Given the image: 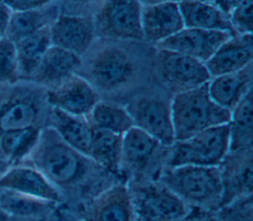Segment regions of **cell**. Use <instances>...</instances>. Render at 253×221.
<instances>
[{"mask_svg":"<svg viewBox=\"0 0 253 221\" xmlns=\"http://www.w3.org/2000/svg\"><path fill=\"white\" fill-rule=\"evenodd\" d=\"M26 163L39 170L57 189L61 199L83 205L117 181L90 157L67 145L45 125Z\"/></svg>","mask_w":253,"mask_h":221,"instance_id":"obj_1","label":"cell"},{"mask_svg":"<svg viewBox=\"0 0 253 221\" xmlns=\"http://www.w3.org/2000/svg\"><path fill=\"white\" fill-rule=\"evenodd\" d=\"M77 74L85 78L101 96L119 95L137 84L138 61L123 45L106 44L93 52Z\"/></svg>","mask_w":253,"mask_h":221,"instance_id":"obj_2","label":"cell"},{"mask_svg":"<svg viewBox=\"0 0 253 221\" xmlns=\"http://www.w3.org/2000/svg\"><path fill=\"white\" fill-rule=\"evenodd\" d=\"M158 181L189 207L213 212L222 204L218 166L185 165L164 170Z\"/></svg>","mask_w":253,"mask_h":221,"instance_id":"obj_3","label":"cell"},{"mask_svg":"<svg viewBox=\"0 0 253 221\" xmlns=\"http://www.w3.org/2000/svg\"><path fill=\"white\" fill-rule=\"evenodd\" d=\"M171 113L175 141L213 126L227 124L230 119V111L211 98L208 83L174 94L171 97Z\"/></svg>","mask_w":253,"mask_h":221,"instance_id":"obj_4","label":"cell"},{"mask_svg":"<svg viewBox=\"0 0 253 221\" xmlns=\"http://www.w3.org/2000/svg\"><path fill=\"white\" fill-rule=\"evenodd\" d=\"M170 147L132 126L123 135L122 141V178L129 183L158 181L167 169Z\"/></svg>","mask_w":253,"mask_h":221,"instance_id":"obj_5","label":"cell"},{"mask_svg":"<svg viewBox=\"0 0 253 221\" xmlns=\"http://www.w3.org/2000/svg\"><path fill=\"white\" fill-rule=\"evenodd\" d=\"M49 108L46 89L25 81L12 85L0 97V133L45 126Z\"/></svg>","mask_w":253,"mask_h":221,"instance_id":"obj_6","label":"cell"},{"mask_svg":"<svg viewBox=\"0 0 253 221\" xmlns=\"http://www.w3.org/2000/svg\"><path fill=\"white\" fill-rule=\"evenodd\" d=\"M229 150L228 123L202 130L170 147L167 168L194 165L218 166Z\"/></svg>","mask_w":253,"mask_h":221,"instance_id":"obj_7","label":"cell"},{"mask_svg":"<svg viewBox=\"0 0 253 221\" xmlns=\"http://www.w3.org/2000/svg\"><path fill=\"white\" fill-rule=\"evenodd\" d=\"M141 10L137 0H103L93 16L96 35L116 41L143 40Z\"/></svg>","mask_w":253,"mask_h":221,"instance_id":"obj_8","label":"cell"},{"mask_svg":"<svg viewBox=\"0 0 253 221\" xmlns=\"http://www.w3.org/2000/svg\"><path fill=\"white\" fill-rule=\"evenodd\" d=\"M127 185L138 221H181L190 212L189 206L159 181Z\"/></svg>","mask_w":253,"mask_h":221,"instance_id":"obj_9","label":"cell"},{"mask_svg":"<svg viewBox=\"0 0 253 221\" xmlns=\"http://www.w3.org/2000/svg\"><path fill=\"white\" fill-rule=\"evenodd\" d=\"M133 126L153 136L166 146L175 142L171 113V98L156 92L133 96L125 105Z\"/></svg>","mask_w":253,"mask_h":221,"instance_id":"obj_10","label":"cell"},{"mask_svg":"<svg viewBox=\"0 0 253 221\" xmlns=\"http://www.w3.org/2000/svg\"><path fill=\"white\" fill-rule=\"evenodd\" d=\"M153 68L158 80L173 95L199 87L211 79L204 62L159 47H156Z\"/></svg>","mask_w":253,"mask_h":221,"instance_id":"obj_11","label":"cell"},{"mask_svg":"<svg viewBox=\"0 0 253 221\" xmlns=\"http://www.w3.org/2000/svg\"><path fill=\"white\" fill-rule=\"evenodd\" d=\"M82 221H138L129 187L117 181L81 205Z\"/></svg>","mask_w":253,"mask_h":221,"instance_id":"obj_12","label":"cell"},{"mask_svg":"<svg viewBox=\"0 0 253 221\" xmlns=\"http://www.w3.org/2000/svg\"><path fill=\"white\" fill-rule=\"evenodd\" d=\"M51 45L83 58L97 37L94 17L89 14L59 12L49 26Z\"/></svg>","mask_w":253,"mask_h":221,"instance_id":"obj_13","label":"cell"},{"mask_svg":"<svg viewBox=\"0 0 253 221\" xmlns=\"http://www.w3.org/2000/svg\"><path fill=\"white\" fill-rule=\"evenodd\" d=\"M49 107L69 114L87 116L101 96L82 76L75 73L57 86L46 90Z\"/></svg>","mask_w":253,"mask_h":221,"instance_id":"obj_14","label":"cell"},{"mask_svg":"<svg viewBox=\"0 0 253 221\" xmlns=\"http://www.w3.org/2000/svg\"><path fill=\"white\" fill-rule=\"evenodd\" d=\"M252 149L228 152L218 165L222 183V204L252 195Z\"/></svg>","mask_w":253,"mask_h":221,"instance_id":"obj_15","label":"cell"},{"mask_svg":"<svg viewBox=\"0 0 253 221\" xmlns=\"http://www.w3.org/2000/svg\"><path fill=\"white\" fill-rule=\"evenodd\" d=\"M232 35L229 32L184 27L156 47L176 51L205 63Z\"/></svg>","mask_w":253,"mask_h":221,"instance_id":"obj_16","label":"cell"},{"mask_svg":"<svg viewBox=\"0 0 253 221\" xmlns=\"http://www.w3.org/2000/svg\"><path fill=\"white\" fill-rule=\"evenodd\" d=\"M0 187L12 189L44 201L58 203L57 189L34 166L24 162L13 165L0 176Z\"/></svg>","mask_w":253,"mask_h":221,"instance_id":"obj_17","label":"cell"},{"mask_svg":"<svg viewBox=\"0 0 253 221\" xmlns=\"http://www.w3.org/2000/svg\"><path fill=\"white\" fill-rule=\"evenodd\" d=\"M184 28L178 2L144 6L141 10L143 40L158 45Z\"/></svg>","mask_w":253,"mask_h":221,"instance_id":"obj_18","label":"cell"},{"mask_svg":"<svg viewBox=\"0 0 253 221\" xmlns=\"http://www.w3.org/2000/svg\"><path fill=\"white\" fill-rule=\"evenodd\" d=\"M253 60L252 35H232L205 62L210 77L239 71Z\"/></svg>","mask_w":253,"mask_h":221,"instance_id":"obj_19","label":"cell"},{"mask_svg":"<svg viewBox=\"0 0 253 221\" xmlns=\"http://www.w3.org/2000/svg\"><path fill=\"white\" fill-rule=\"evenodd\" d=\"M82 57L63 48L50 45L31 80L44 89H51L78 72Z\"/></svg>","mask_w":253,"mask_h":221,"instance_id":"obj_20","label":"cell"},{"mask_svg":"<svg viewBox=\"0 0 253 221\" xmlns=\"http://www.w3.org/2000/svg\"><path fill=\"white\" fill-rule=\"evenodd\" d=\"M252 66L251 63L239 71L211 78L208 82V91L212 101L231 111L252 91Z\"/></svg>","mask_w":253,"mask_h":221,"instance_id":"obj_21","label":"cell"},{"mask_svg":"<svg viewBox=\"0 0 253 221\" xmlns=\"http://www.w3.org/2000/svg\"><path fill=\"white\" fill-rule=\"evenodd\" d=\"M46 125L67 145L89 157L92 126L86 116L69 114L50 107Z\"/></svg>","mask_w":253,"mask_h":221,"instance_id":"obj_22","label":"cell"},{"mask_svg":"<svg viewBox=\"0 0 253 221\" xmlns=\"http://www.w3.org/2000/svg\"><path fill=\"white\" fill-rule=\"evenodd\" d=\"M122 141L123 135L92 127L89 157L119 180L123 179L121 173Z\"/></svg>","mask_w":253,"mask_h":221,"instance_id":"obj_23","label":"cell"},{"mask_svg":"<svg viewBox=\"0 0 253 221\" xmlns=\"http://www.w3.org/2000/svg\"><path fill=\"white\" fill-rule=\"evenodd\" d=\"M186 28L232 33L229 18L215 5L199 3L192 0L178 2Z\"/></svg>","mask_w":253,"mask_h":221,"instance_id":"obj_24","label":"cell"},{"mask_svg":"<svg viewBox=\"0 0 253 221\" xmlns=\"http://www.w3.org/2000/svg\"><path fill=\"white\" fill-rule=\"evenodd\" d=\"M14 43L17 51L20 81L29 82L44 53L51 45L49 27H46Z\"/></svg>","mask_w":253,"mask_h":221,"instance_id":"obj_25","label":"cell"},{"mask_svg":"<svg viewBox=\"0 0 253 221\" xmlns=\"http://www.w3.org/2000/svg\"><path fill=\"white\" fill-rule=\"evenodd\" d=\"M59 8L53 3L38 10L12 12L6 37L13 42L49 27L59 14Z\"/></svg>","mask_w":253,"mask_h":221,"instance_id":"obj_26","label":"cell"},{"mask_svg":"<svg viewBox=\"0 0 253 221\" xmlns=\"http://www.w3.org/2000/svg\"><path fill=\"white\" fill-rule=\"evenodd\" d=\"M56 205L57 203L0 187V208L12 218L41 219L49 215Z\"/></svg>","mask_w":253,"mask_h":221,"instance_id":"obj_27","label":"cell"},{"mask_svg":"<svg viewBox=\"0 0 253 221\" xmlns=\"http://www.w3.org/2000/svg\"><path fill=\"white\" fill-rule=\"evenodd\" d=\"M229 150L236 152L252 149L253 144V105L252 91L230 111L228 122Z\"/></svg>","mask_w":253,"mask_h":221,"instance_id":"obj_28","label":"cell"},{"mask_svg":"<svg viewBox=\"0 0 253 221\" xmlns=\"http://www.w3.org/2000/svg\"><path fill=\"white\" fill-rule=\"evenodd\" d=\"M86 117L92 127L119 135H124L133 126L125 105L110 100H100Z\"/></svg>","mask_w":253,"mask_h":221,"instance_id":"obj_29","label":"cell"},{"mask_svg":"<svg viewBox=\"0 0 253 221\" xmlns=\"http://www.w3.org/2000/svg\"><path fill=\"white\" fill-rule=\"evenodd\" d=\"M42 128L29 127L0 133V155L4 161L12 166L24 163L35 147Z\"/></svg>","mask_w":253,"mask_h":221,"instance_id":"obj_30","label":"cell"},{"mask_svg":"<svg viewBox=\"0 0 253 221\" xmlns=\"http://www.w3.org/2000/svg\"><path fill=\"white\" fill-rule=\"evenodd\" d=\"M20 82L15 43L8 37L0 39V86H12Z\"/></svg>","mask_w":253,"mask_h":221,"instance_id":"obj_31","label":"cell"},{"mask_svg":"<svg viewBox=\"0 0 253 221\" xmlns=\"http://www.w3.org/2000/svg\"><path fill=\"white\" fill-rule=\"evenodd\" d=\"M212 214L217 221H252V195L221 205Z\"/></svg>","mask_w":253,"mask_h":221,"instance_id":"obj_32","label":"cell"},{"mask_svg":"<svg viewBox=\"0 0 253 221\" xmlns=\"http://www.w3.org/2000/svg\"><path fill=\"white\" fill-rule=\"evenodd\" d=\"M233 34L252 35L253 0H243L228 15Z\"/></svg>","mask_w":253,"mask_h":221,"instance_id":"obj_33","label":"cell"},{"mask_svg":"<svg viewBox=\"0 0 253 221\" xmlns=\"http://www.w3.org/2000/svg\"><path fill=\"white\" fill-rule=\"evenodd\" d=\"M12 12L31 11L44 8L55 0H3Z\"/></svg>","mask_w":253,"mask_h":221,"instance_id":"obj_34","label":"cell"},{"mask_svg":"<svg viewBox=\"0 0 253 221\" xmlns=\"http://www.w3.org/2000/svg\"><path fill=\"white\" fill-rule=\"evenodd\" d=\"M11 15V9L5 4L3 0H0V39L6 37Z\"/></svg>","mask_w":253,"mask_h":221,"instance_id":"obj_35","label":"cell"},{"mask_svg":"<svg viewBox=\"0 0 253 221\" xmlns=\"http://www.w3.org/2000/svg\"><path fill=\"white\" fill-rule=\"evenodd\" d=\"M181 221H217V220L215 219L212 212H209V211H205L197 208L196 212H193L192 214H190L189 212V214Z\"/></svg>","mask_w":253,"mask_h":221,"instance_id":"obj_36","label":"cell"},{"mask_svg":"<svg viewBox=\"0 0 253 221\" xmlns=\"http://www.w3.org/2000/svg\"><path fill=\"white\" fill-rule=\"evenodd\" d=\"M243 0H215V6L225 15H229L232 10Z\"/></svg>","mask_w":253,"mask_h":221,"instance_id":"obj_37","label":"cell"},{"mask_svg":"<svg viewBox=\"0 0 253 221\" xmlns=\"http://www.w3.org/2000/svg\"><path fill=\"white\" fill-rule=\"evenodd\" d=\"M63 1H64V3H66L68 5L83 7V6H89L95 2H98L100 5L103 0H63Z\"/></svg>","mask_w":253,"mask_h":221,"instance_id":"obj_38","label":"cell"},{"mask_svg":"<svg viewBox=\"0 0 253 221\" xmlns=\"http://www.w3.org/2000/svg\"><path fill=\"white\" fill-rule=\"evenodd\" d=\"M139 4L144 7V6H151V5H157V4H162V3H167V2H179L180 0H137Z\"/></svg>","mask_w":253,"mask_h":221,"instance_id":"obj_39","label":"cell"},{"mask_svg":"<svg viewBox=\"0 0 253 221\" xmlns=\"http://www.w3.org/2000/svg\"><path fill=\"white\" fill-rule=\"evenodd\" d=\"M0 221H13V218L0 208Z\"/></svg>","mask_w":253,"mask_h":221,"instance_id":"obj_40","label":"cell"},{"mask_svg":"<svg viewBox=\"0 0 253 221\" xmlns=\"http://www.w3.org/2000/svg\"><path fill=\"white\" fill-rule=\"evenodd\" d=\"M196 1L199 3H204V4H211V5H215V0H192Z\"/></svg>","mask_w":253,"mask_h":221,"instance_id":"obj_41","label":"cell"}]
</instances>
